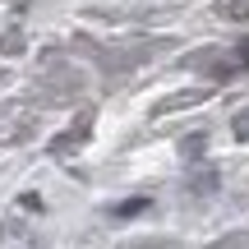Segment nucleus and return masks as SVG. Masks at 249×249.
<instances>
[{
    "mask_svg": "<svg viewBox=\"0 0 249 249\" xmlns=\"http://www.w3.org/2000/svg\"><path fill=\"white\" fill-rule=\"evenodd\" d=\"M240 134H245V139H249V120H240Z\"/></svg>",
    "mask_w": 249,
    "mask_h": 249,
    "instance_id": "f257e3e1",
    "label": "nucleus"
}]
</instances>
